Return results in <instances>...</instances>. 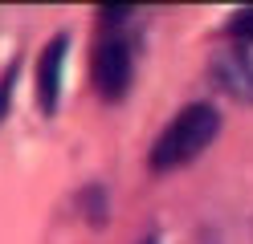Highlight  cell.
Listing matches in <instances>:
<instances>
[{"instance_id":"cell-1","label":"cell","mask_w":253,"mask_h":244,"mask_svg":"<svg viewBox=\"0 0 253 244\" xmlns=\"http://www.w3.org/2000/svg\"><path fill=\"white\" fill-rule=\"evenodd\" d=\"M220 135V114L209 102H188L176 118H171L151 142V155H147V167L155 175H168V171H180L188 163H196L204 151L212 146V139Z\"/></svg>"},{"instance_id":"cell-2","label":"cell","mask_w":253,"mask_h":244,"mask_svg":"<svg viewBox=\"0 0 253 244\" xmlns=\"http://www.w3.org/2000/svg\"><path fill=\"white\" fill-rule=\"evenodd\" d=\"M131 12H135L131 4H106V8H98L106 33H98V41H94L90 81H94V94H98L102 102H123L126 90H131V77H135V45L123 33V21Z\"/></svg>"},{"instance_id":"cell-3","label":"cell","mask_w":253,"mask_h":244,"mask_svg":"<svg viewBox=\"0 0 253 244\" xmlns=\"http://www.w3.org/2000/svg\"><path fill=\"white\" fill-rule=\"evenodd\" d=\"M212 81L233 102L253 106V41H225L212 53Z\"/></svg>"},{"instance_id":"cell-4","label":"cell","mask_w":253,"mask_h":244,"mask_svg":"<svg viewBox=\"0 0 253 244\" xmlns=\"http://www.w3.org/2000/svg\"><path fill=\"white\" fill-rule=\"evenodd\" d=\"M66 53H70V33H57V37L45 41V49L37 53V70H33V98L37 110L45 118L57 114L61 102V77H66Z\"/></svg>"},{"instance_id":"cell-5","label":"cell","mask_w":253,"mask_h":244,"mask_svg":"<svg viewBox=\"0 0 253 244\" xmlns=\"http://www.w3.org/2000/svg\"><path fill=\"white\" fill-rule=\"evenodd\" d=\"M225 37H229V41H253V4L229 12V21H225Z\"/></svg>"},{"instance_id":"cell-6","label":"cell","mask_w":253,"mask_h":244,"mask_svg":"<svg viewBox=\"0 0 253 244\" xmlns=\"http://www.w3.org/2000/svg\"><path fill=\"white\" fill-rule=\"evenodd\" d=\"M143 244H155V240H143Z\"/></svg>"}]
</instances>
